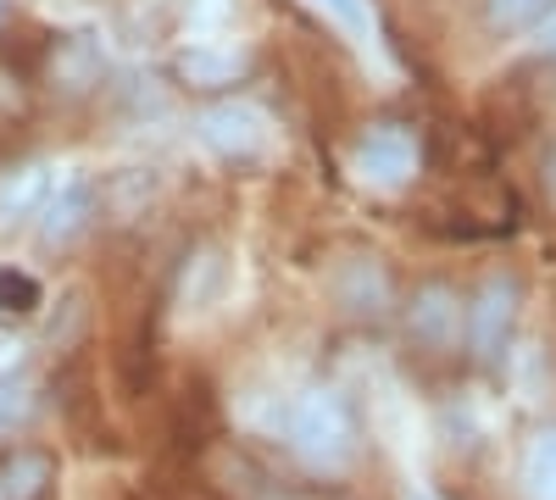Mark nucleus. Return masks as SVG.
I'll return each instance as SVG.
<instances>
[{
  "mask_svg": "<svg viewBox=\"0 0 556 500\" xmlns=\"http://www.w3.org/2000/svg\"><path fill=\"white\" fill-rule=\"evenodd\" d=\"M290 450L312 473H340L356 457V418L340 389L312 384L290 406Z\"/></svg>",
  "mask_w": 556,
  "mask_h": 500,
  "instance_id": "nucleus-1",
  "label": "nucleus"
},
{
  "mask_svg": "<svg viewBox=\"0 0 556 500\" xmlns=\"http://www.w3.org/2000/svg\"><path fill=\"white\" fill-rule=\"evenodd\" d=\"M518 306H523V284L513 272H490V279L473 290L468 300V350L473 361H501L506 345H513V329H518Z\"/></svg>",
  "mask_w": 556,
  "mask_h": 500,
  "instance_id": "nucleus-2",
  "label": "nucleus"
},
{
  "mask_svg": "<svg viewBox=\"0 0 556 500\" xmlns=\"http://www.w3.org/2000/svg\"><path fill=\"white\" fill-rule=\"evenodd\" d=\"M351 172L367 190H406L417 178V140L401 123H374L351 151Z\"/></svg>",
  "mask_w": 556,
  "mask_h": 500,
  "instance_id": "nucleus-3",
  "label": "nucleus"
},
{
  "mask_svg": "<svg viewBox=\"0 0 556 500\" xmlns=\"http://www.w3.org/2000/svg\"><path fill=\"white\" fill-rule=\"evenodd\" d=\"M406 334H412V345L445 356V350L462 345V334H468V306H462V295H456L451 284L434 279V284H424V290L412 295V306H406Z\"/></svg>",
  "mask_w": 556,
  "mask_h": 500,
  "instance_id": "nucleus-4",
  "label": "nucleus"
},
{
  "mask_svg": "<svg viewBox=\"0 0 556 500\" xmlns=\"http://www.w3.org/2000/svg\"><path fill=\"white\" fill-rule=\"evenodd\" d=\"M195 133H201V145L212 156H223V162H251V156L267 151V117L256 106H245V101L206 106L201 123H195Z\"/></svg>",
  "mask_w": 556,
  "mask_h": 500,
  "instance_id": "nucleus-5",
  "label": "nucleus"
},
{
  "mask_svg": "<svg viewBox=\"0 0 556 500\" xmlns=\"http://www.w3.org/2000/svg\"><path fill=\"white\" fill-rule=\"evenodd\" d=\"M334 300H340L351 317H384V311L395 306V279H390L384 256H367V251L345 256V261L334 267Z\"/></svg>",
  "mask_w": 556,
  "mask_h": 500,
  "instance_id": "nucleus-6",
  "label": "nucleus"
},
{
  "mask_svg": "<svg viewBox=\"0 0 556 500\" xmlns=\"http://www.w3.org/2000/svg\"><path fill=\"white\" fill-rule=\"evenodd\" d=\"M89 217H96V184H89V178H67V190H56L51 211H45V222H39L45 251L78 245L84 229H89Z\"/></svg>",
  "mask_w": 556,
  "mask_h": 500,
  "instance_id": "nucleus-7",
  "label": "nucleus"
},
{
  "mask_svg": "<svg viewBox=\"0 0 556 500\" xmlns=\"http://www.w3.org/2000/svg\"><path fill=\"white\" fill-rule=\"evenodd\" d=\"M178 78L190 89H228L245 78V51H235V44H212V39H195L178 51Z\"/></svg>",
  "mask_w": 556,
  "mask_h": 500,
  "instance_id": "nucleus-8",
  "label": "nucleus"
},
{
  "mask_svg": "<svg viewBox=\"0 0 556 500\" xmlns=\"http://www.w3.org/2000/svg\"><path fill=\"white\" fill-rule=\"evenodd\" d=\"M45 190H51V172H45V162H17V167H7V172H0V222L28 217V211L45 201Z\"/></svg>",
  "mask_w": 556,
  "mask_h": 500,
  "instance_id": "nucleus-9",
  "label": "nucleus"
},
{
  "mask_svg": "<svg viewBox=\"0 0 556 500\" xmlns=\"http://www.w3.org/2000/svg\"><path fill=\"white\" fill-rule=\"evenodd\" d=\"M523 495L529 500H556V423L534 428L523 445Z\"/></svg>",
  "mask_w": 556,
  "mask_h": 500,
  "instance_id": "nucleus-10",
  "label": "nucleus"
},
{
  "mask_svg": "<svg viewBox=\"0 0 556 500\" xmlns=\"http://www.w3.org/2000/svg\"><path fill=\"white\" fill-rule=\"evenodd\" d=\"M51 473H56V462L45 457V450H17V457L0 467V500H39Z\"/></svg>",
  "mask_w": 556,
  "mask_h": 500,
  "instance_id": "nucleus-11",
  "label": "nucleus"
},
{
  "mask_svg": "<svg viewBox=\"0 0 556 500\" xmlns=\"http://www.w3.org/2000/svg\"><path fill=\"white\" fill-rule=\"evenodd\" d=\"M556 12V0H484V23L495 34H518V28H540Z\"/></svg>",
  "mask_w": 556,
  "mask_h": 500,
  "instance_id": "nucleus-12",
  "label": "nucleus"
},
{
  "mask_svg": "<svg viewBox=\"0 0 556 500\" xmlns=\"http://www.w3.org/2000/svg\"><path fill=\"white\" fill-rule=\"evenodd\" d=\"M34 412V384L23 379V368H7L0 373V439L17 434Z\"/></svg>",
  "mask_w": 556,
  "mask_h": 500,
  "instance_id": "nucleus-13",
  "label": "nucleus"
},
{
  "mask_svg": "<svg viewBox=\"0 0 556 500\" xmlns=\"http://www.w3.org/2000/svg\"><path fill=\"white\" fill-rule=\"evenodd\" d=\"M39 311V279L23 267H0V317H34Z\"/></svg>",
  "mask_w": 556,
  "mask_h": 500,
  "instance_id": "nucleus-14",
  "label": "nucleus"
},
{
  "mask_svg": "<svg viewBox=\"0 0 556 500\" xmlns=\"http://www.w3.org/2000/svg\"><path fill=\"white\" fill-rule=\"evenodd\" d=\"M228 17H235V0H184V23H190V34L212 39Z\"/></svg>",
  "mask_w": 556,
  "mask_h": 500,
  "instance_id": "nucleus-15",
  "label": "nucleus"
},
{
  "mask_svg": "<svg viewBox=\"0 0 556 500\" xmlns=\"http://www.w3.org/2000/svg\"><path fill=\"white\" fill-rule=\"evenodd\" d=\"M312 7H323V12H329L351 39H367V34H374V17H367V0H312Z\"/></svg>",
  "mask_w": 556,
  "mask_h": 500,
  "instance_id": "nucleus-16",
  "label": "nucleus"
},
{
  "mask_svg": "<svg viewBox=\"0 0 556 500\" xmlns=\"http://www.w3.org/2000/svg\"><path fill=\"white\" fill-rule=\"evenodd\" d=\"M540 51H545V56H556V12L540 23Z\"/></svg>",
  "mask_w": 556,
  "mask_h": 500,
  "instance_id": "nucleus-17",
  "label": "nucleus"
},
{
  "mask_svg": "<svg viewBox=\"0 0 556 500\" xmlns=\"http://www.w3.org/2000/svg\"><path fill=\"white\" fill-rule=\"evenodd\" d=\"M0 23H7V0H0Z\"/></svg>",
  "mask_w": 556,
  "mask_h": 500,
  "instance_id": "nucleus-18",
  "label": "nucleus"
},
{
  "mask_svg": "<svg viewBox=\"0 0 556 500\" xmlns=\"http://www.w3.org/2000/svg\"><path fill=\"white\" fill-rule=\"evenodd\" d=\"M273 500H285V495H273Z\"/></svg>",
  "mask_w": 556,
  "mask_h": 500,
  "instance_id": "nucleus-19",
  "label": "nucleus"
}]
</instances>
